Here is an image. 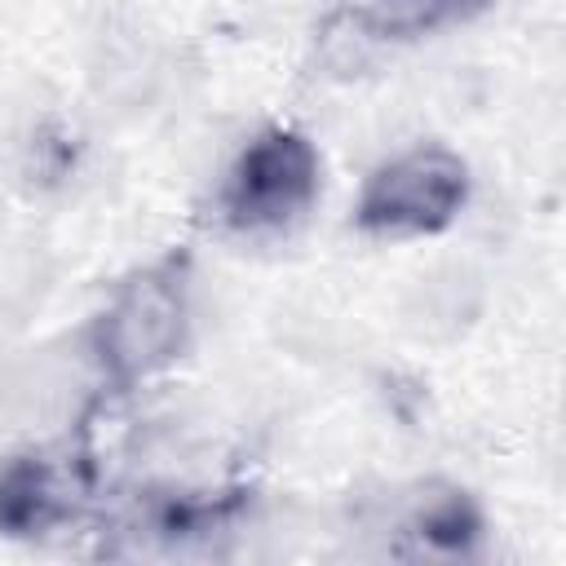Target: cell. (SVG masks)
Returning <instances> with one entry per match:
<instances>
[{
  "label": "cell",
  "instance_id": "6da1fadb",
  "mask_svg": "<svg viewBox=\"0 0 566 566\" xmlns=\"http://www.w3.org/2000/svg\"><path fill=\"white\" fill-rule=\"evenodd\" d=\"M186 327H190V305H186L181 270L172 261L150 265L137 279H128L102 310L93 327V354L111 380L133 385L164 371L181 354Z\"/></svg>",
  "mask_w": 566,
  "mask_h": 566
},
{
  "label": "cell",
  "instance_id": "7a4b0ae2",
  "mask_svg": "<svg viewBox=\"0 0 566 566\" xmlns=\"http://www.w3.org/2000/svg\"><path fill=\"white\" fill-rule=\"evenodd\" d=\"M318 150L296 128H265L256 133L230 164L217 212L239 234H270L310 212L318 199Z\"/></svg>",
  "mask_w": 566,
  "mask_h": 566
},
{
  "label": "cell",
  "instance_id": "3957f363",
  "mask_svg": "<svg viewBox=\"0 0 566 566\" xmlns=\"http://www.w3.org/2000/svg\"><path fill=\"white\" fill-rule=\"evenodd\" d=\"M469 199V164L447 146H411L385 159L354 208L358 230L380 239H411L447 230Z\"/></svg>",
  "mask_w": 566,
  "mask_h": 566
},
{
  "label": "cell",
  "instance_id": "277c9868",
  "mask_svg": "<svg viewBox=\"0 0 566 566\" xmlns=\"http://www.w3.org/2000/svg\"><path fill=\"white\" fill-rule=\"evenodd\" d=\"M88 473L80 455L66 451H35L18 455L0 469V535L27 539L44 535L75 513Z\"/></svg>",
  "mask_w": 566,
  "mask_h": 566
},
{
  "label": "cell",
  "instance_id": "5b68a950",
  "mask_svg": "<svg viewBox=\"0 0 566 566\" xmlns=\"http://www.w3.org/2000/svg\"><path fill=\"white\" fill-rule=\"evenodd\" d=\"M491 0H358L354 22L376 40H416L451 22H469Z\"/></svg>",
  "mask_w": 566,
  "mask_h": 566
},
{
  "label": "cell",
  "instance_id": "8992f818",
  "mask_svg": "<svg viewBox=\"0 0 566 566\" xmlns=\"http://www.w3.org/2000/svg\"><path fill=\"white\" fill-rule=\"evenodd\" d=\"M407 531L420 535L429 553H469L482 535V513L464 491L447 486L416 504V513L407 517Z\"/></svg>",
  "mask_w": 566,
  "mask_h": 566
}]
</instances>
